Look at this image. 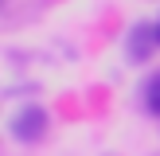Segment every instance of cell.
Returning <instances> with one entry per match:
<instances>
[{
  "label": "cell",
  "instance_id": "obj_3",
  "mask_svg": "<svg viewBox=\"0 0 160 156\" xmlns=\"http://www.w3.org/2000/svg\"><path fill=\"white\" fill-rule=\"evenodd\" d=\"M145 105L152 109V113H160V74L148 78V86H145Z\"/></svg>",
  "mask_w": 160,
  "mask_h": 156
},
{
  "label": "cell",
  "instance_id": "obj_4",
  "mask_svg": "<svg viewBox=\"0 0 160 156\" xmlns=\"http://www.w3.org/2000/svg\"><path fill=\"white\" fill-rule=\"evenodd\" d=\"M156 43H160V23H156Z\"/></svg>",
  "mask_w": 160,
  "mask_h": 156
},
{
  "label": "cell",
  "instance_id": "obj_2",
  "mask_svg": "<svg viewBox=\"0 0 160 156\" xmlns=\"http://www.w3.org/2000/svg\"><path fill=\"white\" fill-rule=\"evenodd\" d=\"M152 47H160L156 43V27H133V35H129V55L137 62H145L148 55H152Z\"/></svg>",
  "mask_w": 160,
  "mask_h": 156
},
{
  "label": "cell",
  "instance_id": "obj_1",
  "mask_svg": "<svg viewBox=\"0 0 160 156\" xmlns=\"http://www.w3.org/2000/svg\"><path fill=\"white\" fill-rule=\"evenodd\" d=\"M43 133H47V109H39V105H23L20 113L12 117V137L16 140H43Z\"/></svg>",
  "mask_w": 160,
  "mask_h": 156
}]
</instances>
